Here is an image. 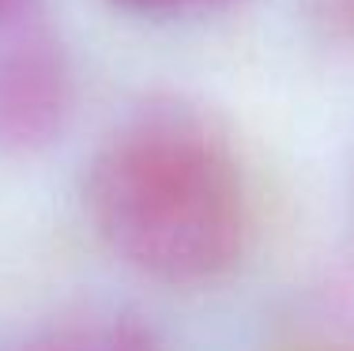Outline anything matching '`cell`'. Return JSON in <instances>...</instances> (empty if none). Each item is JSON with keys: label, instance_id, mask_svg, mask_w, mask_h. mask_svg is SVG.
<instances>
[{"label": "cell", "instance_id": "obj_1", "mask_svg": "<svg viewBox=\"0 0 354 351\" xmlns=\"http://www.w3.org/2000/svg\"><path fill=\"white\" fill-rule=\"evenodd\" d=\"M83 212L124 269L166 287L226 280L252 238L238 147L181 98H151L106 132L83 170Z\"/></svg>", "mask_w": 354, "mask_h": 351}, {"label": "cell", "instance_id": "obj_3", "mask_svg": "<svg viewBox=\"0 0 354 351\" xmlns=\"http://www.w3.org/2000/svg\"><path fill=\"white\" fill-rule=\"evenodd\" d=\"M23 351H166L162 336L132 314H83L38 332Z\"/></svg>", "mask_w": 354, "mask_h": 351}, {"label": "cell", "instance_id": "obj_5", "mask_svg": "<svg viewBox=\"0 0 354 351\" xmlns=\"http://www.w3.org/2000/svg\"><path fill=\"white\" fill-rule=\"evenodd\" d=\"M35 4L38 0H0V35H8V30L19 27V23L30 15Z\"/></svg>", "mask_w": 354, "mask_h": 351}, {"label": "cell", "instance_id": "obj_2", "mask_svg": "<svg viewBox=\"0 0 354 351\" xmlns=\"http://www.w3.org/2000/svg\"><path fill=\"white\" fill-rule=\"evenodd\" d=\"M75 61L57 35L19 30L0 42V155H38L75 114Z\"/></svg>", "mask_w": 354, "mask_h": 351}, {"label": "cell", "instance_id": "obj_4", "mask_svg": "<svg viewBox=\"0 0 354 351\" xmlns=\"http://www.w3.org/2000/svg\"><path fill=\"white\" fill-rule=\"evenodd\" d=\"M121 12L132 15H147V19H181V15H200L212 12V8H223L230 0H109Z\"/></svg>", "mask_w": 354, "mask_h": 351}]
</instances>
